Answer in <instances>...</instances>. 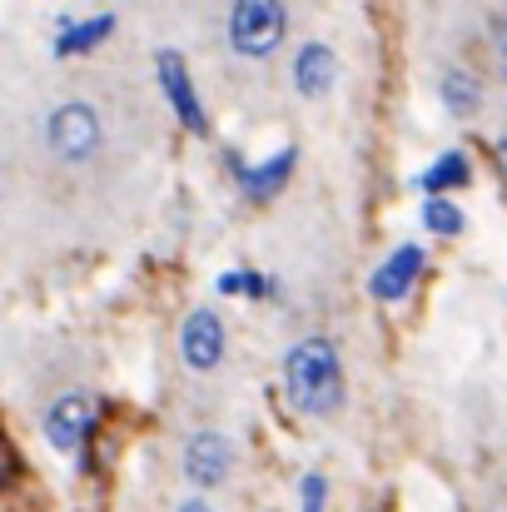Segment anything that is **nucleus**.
<instances>
[{
    "label": "nucleus",
    "mask_w": 507,
    "mask_h": 512,
    "mask_svg": "<svg viewBox=\"0 0 507 512\" xmlns=\"http://www.w3.org/2000/svg\"><path fill=\"white\" fill-rule=\"evenodd\" d=\"M179 512H214V508H209V498H184Z\"/></svg>",
    "instance_id": "obj_17"
},
{
    "label": "nucleus",
    "mask_w": 507,
    "mask_h": 512,
    "mask_svg": "<svg viewBox=\"0 0 507 512\" xmlns=\"http://www.w3.org/2000/svg\"><path fill=\"white\" fill-rule=\"evenodd\" d=\"M179 353H184V363L194 373L219 368V358H224V319L214 309H194L184 319V329H179Z\"/></svg>",
    "instance_id": "obj_7"
},
{
    "label": "nucleus",
    "mask_w": 507,
    "mask_h": 512,
    "mask_svg": "<svg viewBox=\"0 0 507 512\" xmlns=\"http://www.w3.org/2000/svg\"><path fill=\"white\" fill-rule=\"evenodd\" d=\"M100 140H105V130H100V115L90 100H65L45 115V145L60 165H90L100 155Z\"/></svg>",
    "instance_id": "obj_3"
},
{
    "label": "nucleus",
    "mask_w": 507,
    "mask_h": 512,
    "mask_svg": "<svg viewBox=\"0 0 507 512\" xmlns=\"http://www.w3.org/2000/svg\"><path fill=\"white\" fill-rule=\"evenodd\" d=\"M498 45H503V55H507V25H503V30H498Z\"/></svg>",
    "instance_id": "obj_19"
},
{
    "label": "nucleus",
    "mask_w": 507,
    "mask_h": 512,
    "mask_svg": "<svg viewBox=\"0 0 507 512\" xmlns=\"http://www.w3.org/2000/svg\"><path fill=\"white\" fill-rule=\"evenodd\" d=\"M289 35L284 0H234L229 5V50L244 60H269Z\"/></svg>",
    "instance_id": "obj_2"
},
{
    "label": "nucleus",
    "mask_w": 507,
    "mask_h": 512,
    "mask_svg": "<svg viewBox=\"0 0 507 512\" xmlns=\"http://www.w3.org/2000/svg\"><path fill=\"white\" fill-rule=\"evenodd\" d=\"M463 209L453 204V199H443V194H428L423 199V229L428 234H438V239H453V234H463Z\"/></svg>",
    "instance_id": "obj_14"
},
{
    "label": "nucleus",
    "mask_w": 507,
    "mask_h": 512,
    "mask_svg": "<svg viewBox=\"0 0 507 512\" xmlns=\"http://www.w3.org/2000/svg\"><path fill=\"white\" fill-rule=\"evenodd\" d=\"M334 85H338V55L334 50H329L324 40L299 45V55H294V90H299L304 100H324Z\"/></svg>",
    "instance_id": "obj_10"
},
{
    "label": "nucleus",
    "mask_w": 507,
    "mask_h": 512,
    "mask_svg": "<svg viewBox=\"0 0 507 512\" xmlns=\"http://www.w3.org/2000/svg\"><path fill=\"white\" fill-rule=\"evenodd\" d=\"M234 468V443L224 433H194L184 443V478L194 488H219Z\"/></svg>",
    "instance_id": "obj_6"
},
{
    "label": "nucleus",
    "mask_w": 507,
    "mask_h": 512,
    "mask_svg": "<svg viewBox=\"0 0 507 512\" xmlns=\"http://www.w3.org/2000/svg\"><path fill=\"white\" fill-rule=\"evenodd\" d=\"M284 393L299 413L324 418L343 403V363H338L334 339H304L284 358Z\"/></svg>",
    "instance_id": "obj_1"
},
{
    "label": "nucleus",
    "mask_w": 507,
    "mask_h": 512,
    "mask_svg": "<svg viewBox=\"0 0 507 512\" xmlns=\"http://www.w3.org/2000/svg\"><path fill=\"white\" fill-rule=\"evenodd\" d=\"M115 35V15H90V20H60L55 55H90Z\"/></svg>",
    "instance_id": "obj_11"
},
{
    "label": "nucleus",
    "mask_w": 507,
    "mask_h": 512,
    "mask_svg": "<svg viewBox=\"0 0 507 512\" xmlns=\"http://www.w3.org/2000/svg\"><path fill=\"white\" fill-rule=\"evenodd\" d=\"M463 184H473V160H468L463 150L438 155L428 170L418 174V189H423V194H448V189H463Z\"/></svg>",
    "instance_id": "obj_13"
},
{
    "label": "nucleus",
    "mask_w": 507,
    "mask_h": 512,
    "mask_svg": "<svg viewBox=\"0 0 507 512\" xmlns=\"http://www.w3.org/2000/svg\"><path fill=\"white\" fill-rule=\"evenodd\" d=\"M498 160H503V170H507V135L498 140Z\"/></svg>",
    "instance_id": "obj_18"
},
{
    "label": "nucleus",
    "mask_w": 507,
    "mask_h": 512,
    "mask_svg": "<svg viewBox=\"0 0 507 512\" xmlns=\"http://www.w3.org/2000/svg\"><path fill=\"white\" fill-rule=\"evenodd\" d=\"M438 95H443V110H448L453 120H473V115L483 110V85H478L468 70H448V75L438 80Z\"/></svg>",
    "instance_id": "obj_12"
},
{
    "label": "nucleus",
    "mask_w": 507,
    "mask_h": 512,
    "mask_svg": "<svg viewBox=\"0 0 507 512\" xmlns=\"http://www.w3.org/2000/svg\"><path fill=\"white\" fill-rule=\"evenodd\" d=\"M155 75H160V90H165L169 110L179 115V125L189 135H209V120H204V105H199V90L189 80V65L179 50H160L155 55Z\"/></svg>",
    "instance_id": "obj_4"
},
{
    "label": "nucleus",
    "mask_w": 507,
    "mask_h": 512,
    "mask_svg": "<svg viewBox=\"0 0 507 512\" xmlns=\"http://www.w3.org/2000/svg\"><path fill=\"white\" fill-rule=\"evenodd\" d=\"M299 165V150H279V155H269V160H259V165H249V160H239V155H229V170L239 179V189L254 199V204H264V199H274L284 184H289V174Z\"/></svg>",
    "instance_id": "obj_8"
},
{
    "label": "nucleus",
    "mask_w": 507,
    "mask_h": 512,
    "mask_svg": "<svg viewBox=\"0 0 507 512\" xmlns=\"http://www.w3.org/2000/svg\"><path fill=\"white\" fill-rule=\"evenodd\" d=\"M269 279L264 274H249V269H234V274H219V294H244V299H269Z\"/></svg>",
    "instance_id": "obj_15"
},
{
    "label": "nucleus",
    "mask_w": 507,
    "mask_h": 512,
    "mask_svg": "<svg viewBox=\"0 0 507 512\" xmlns=\"http://www.w3.org/2000/svg\"><path fill=\"white\" fill-rule=\"evenodd\" d=\"M90 428H95V408H90L85 393H65L45 413V443L55 453H80L85 438H90Z\"/></svg>",
    "instance_id": "obj_5"
},
{
    "label": "nucleus",
    "mask_w": 507,
    "mask_h": 512,
    "mask_svg": "<svg viewBox=\"0 0 507 512\" xmlns=\"http://www.w3.org/2000/svg\"><path fill=\"white\" fill-rule=\"evenodd\" d=\"M299 498H304V512L329 508V483H324V473H309V478L299 483Z\"/></svg>",
    "instance_id": "obj_16"
},
{
    "label": "nucleus",
    "mask_w": 507,
    "mask_h": 512,
    "mask_svg": "<svg viewBox=\"0 0 507 512\" xmlns=\"http://www.w3.org/2000/svg\"><path fill=\"white\" fill-rule=\"evenodd\" d=\"M418 274H423V249H418V244H403V249H393V254L373 269L368 294H373V299H383V304H398V299H408V294H413Z\"/></svg>",
    "instance_id": "obj_9"
}]
</instances>
